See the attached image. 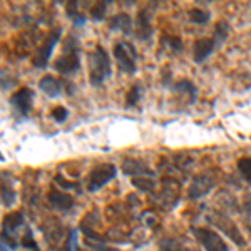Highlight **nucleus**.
I'll return each mask as SVG.
<instances>
[{
	"label": "nucleus",
	"mask_w": 251,
	"mask_h": 251,
	"mask_svg": "<svg viewBox=\"0 0 251 251\" xmlns=\"http://www.w3.org/2000/svg\"><path fill=\"white\" fill-rule=\"evenodd\" d=\"M87 60H89V80H91L92 86H100L112 72L111 59H109L106 49L102 46H96L94 50L87 55Z\"/></svg>",
	"instance_id": "nucleus-1"
},
{
	"label": "nucleus",
	"mask_w": 251,
	"mask_h": 251,
	"mask_svg": "<svg viewBox=\"0 0 251 251\" xmlns=\"http://www.w3.org/2000/svg\"><path fill=\"white\" fill-rule=\"evenodd\" d=\"M80 67V60H79V46H77V39L74 35H69L64 42V52L62 55L54 62V69L57 72H60L62 75H71L75 74Z\"/></svg>",
	"instance_id": "nucleus-2"
},
{
	"label": "nucleus",
	"mask_w": 251,
	"mask_h": 251,
	"mask_svg": "<svg viewBox=\"0 0 251 251\" xmlns=\"http://www.w3.org/2000/svg\"><path fill=\"white\" fill-rule=\"evenodd\" d=\"M116 174H117L116 166L111 163H100L94 166L87 176V189L91 193L97 191V189H100L102 186H106L109 181L114 179Z\"/></svg>",
	"instance_id": "nucleus-3"
},
{
	"label": "nucleus",
	"mask_w": 251,
	"mask_h": 251,
	"mask_svg": "<svg viewBox=\"0 0 251 251\" xmlns=\"http://www.w3.org/2000/svg\"><path fill=\"white\" fill-rule=\"evenodd\" d=\"M114 59L123 72L134 74L137 71V52L129 42H117L114 46Z\"/></svg>",
	"instance_id": "nucleus-4"
},
{
	"label": "nucleus",
	"mask_w": 251,
	"mask_h": 251,
	"mask_svg": "<svg viewBox=\"0 0 251 251\" xmlns=\"http://www.w3.org/2000/svg\"><path fill=\"white\" fill-rule=\"evenodd\" d=\"M60 35H62V29H59V27L49 34V37L46 39V42H44L42 46L39 47L37 52H35L34 59H32V66L37 67V69L47 67V62H49V59H50L54 47L57 46V42L60 40Z\"/></svg>",
	"instance_id": "nucleus-5"
},
{
	"label": "nucleus",
	"mask_w": 251,
	"mask_h": 251,
	"mask_svg": "<svg viewBox=\"0 0 251 251\" xmlns=\"http://www.w3.org/2000/svg\"><path fill=\"white\" fill-rule=\"evenodd\" d=\"M193 234L196 236V240L201 243V246H203L206 251H229L225 240H223L216 231H213V229L194 228Z\"/></svg>",
	"instance_id": "nucleus-6"
},
{
	"label": "nucleus",
	"mask_w": 251,
	"mask_h": 251,
	"mask_svg": "<svg viewBox=\"0 0 251 251\" xmlns=\"http://www.w3.org/2000/svg\"><path fill=\"white\" fill-rule=\"evenodd\" d=\"M34 91L30 87H20L10 96V106L19 112L20 117H27L32 111Z\"/></svg>",
	"instance_id": "nucleus-7"
},
{
	"label": "nucleus",
	"mask_w": 251,
	"mask_h": 251,
	"mask_svg": "<svg viewBox=\"0 0 251 251\" xmlns=\"http://www.w3.org/2000/svg\"><path fill=\"white\" fill-rule=\"evenodd\" d=\"M216 46L218 44L213 37H204V39L196 40L193 46V60L198 64L204 62V60L213 54V50Z\"/></svg>",
	"instance_id": "nucleus-8"
},
{
	"label": "nucleus",
	"mask_w": 251,
	"mask_h": 251,
	"mask_svg": "<svg viewBox=\"0 0 251 251\" xmlns=\"http://www.w3.org/2000/svg\"><path fill=\"white\" fill-rule=\"evenodd\" d=\"M66 80H60L54 75L47 74L39 80V89L47 94L49 97H59L64 92V86H66Z\"/></svg>",
	"instance_id": "nucleus-9"
},
{
	"label": "nucleus",
	"mask_w": 251,
	"mask_h": 251,
	"mask_svg": "<svg viewBox=\"0 0 251 251\" xmlns=\"http://www.w3.org/2000/svg\"><path fill=\"white\" fill-rule=\"evenodd\" d=\"M151 35H152L151 14H149V9H141L137 12V19H136V37L141 40H149Z\"/></svg>",
	"instance_id": "nucleus-10"
},
{
	"label": "nucleus",
	"mask_w": 251,
	"mask_h": 251,
	"mask_svg": "<svg viewBox=\"0 0 251 251\" xmlns=\"http://www.w3.org/2000/svg\"><path fill=\"white\" fill-rule=\"evenodd\" d=\"M214 183H216L214 177L208 176V174H200V176H196L191 184V189H189V198H191V200H196V198L204 196L208 191H211Z\"/></svg>",
	"instance_id": "nucleus-11"
},
{
	"label": "nucleus",
	"mask_w": 251,
	"mask_h": 251,
	"mask_svg": "<svg viewBox=\"0 0 251 251\" xmlns=\"http://www.w3.org/2000/svg\"><path fill=\"white\" fill-rule=\"evenodd\" d=\"M49 203H50L52 208L59 209V211H69V209L74 206V198L71 196V194L60 191V189H55L52 188L50 191H49Z\"/></svg>",
	"instance_id": "nucleus-12"
},
{
	"label": "nucleus",
	"mask_w": 251,
	"mask_h": 251,
	"mask_svg": "<svg viewBox=\"0 0 251 251\" xmlns=\"http://www.w3.org/2000/svg\"><path fill=\"white\" fill-rule=\"evenodd\" d=\"M214 223H216V225L220 226L223 231L228 234V236L231 238V240L236 243V245H240V246L245 245V238H243V234L240 233V229L236 228V225H234L231 220H228V218L220 216V214H218V220L214 221Z\"/></svg>",
	"instance_id": "nucleus-13"
},
{
	"label": "nucleus",
	"mask_w": 251,
	"mask_h": 251,
	"mask_svg": "<svg viewBox=\"0 0 251 251\" xmlns=\"http://www.w3.org/2000/svg\"><path fill=\"white\" fill-rule=\"evenodd\" d=\"M123 171L129 176H152L151 169L146 166V163L143 161H137V159H126L123 163Z\"/></svg>",
	"instance_id": "nucleus-14"
},
{
	"label": "nucleus",
	"mask_w": 251,
	"mask_h": 251,
	"mask_svg": "<svg viewBox=\"0 0 251 251\" xmlns=\"http://www.w3.org/2000/svg\"><path fill=\"white\" fill-rule=\"evenodd\" d=\"M111 29L121 30V32H124V34H131L132 20L127 14H117L114 15V19L111 20Z\"/></svg>",
	"instance_id": "nucleus-15"
},
{
	"label": "nucleus",
	"mask_w": 251,
	"mask_h": 251,
	"mask_svg": "<svg viewBox=\"0 0 251 251\" xmlns=\"http://www.w3.org/2000/svg\"><path fill=\"white\" fill-rule=\"evenodd\" d=\"M24 221V216L20 211H15V213H10L3 218V233H14L15 229L22 225Z\"/></svg>",
	"instance_id": "nucleus-16"
},
{
	"label": "nucleus",
	"mask_w": 251,
	"mask_h": 251,
	"mask_svg": "<svg viewBox=\"0 0 251 251\" xmlns=\"http://www.w3.org/2000/svg\"><path fill=\"white\" fill-rule=\"evenodd\" d=\"M176 89L177 92H181V94H186V96H189V100H193L196 99V96H198V89L194 87V84L191 82V80H188V79H183V80H177V84H176Z\"/></svg>",
	"instance_id": "nucleus-17"
},
{
	"label": "nucleus",
	"mask_w": 251,
	"mask_h": 251,
	"mask_svg": "<svg viewBox=\"0 0 251 251\" xmlns=\"http://www.w3.org/2000/svg\"><path fill=\"white\" fill-rule=\"evenodd\" d=\"M228 35H229V24L225 22V20L216 22V25H214V35H213V39L216 40V44H223L226 39H228Z\"/></svg>",
	"instance_id": "nucleus-18"
},
{
	"label": "nucleus",
	"mask_w": 251,
	"mask_h": 251,
	"mask_svg": "<svg viewBox=\"0 0 251 251\" xmlns=\"http://www.w3.org/2000/svg\"><path fill=\"white\" fill-rule=\"evenodd\" d=\"M238 171H240L243 179L248 184H251V157L245 156L238 161Z\"/></svg>",
	"instance_id": "nucleus-19"
},
{
	"label": "nucleus",
	"mask_w": 251,
	"mask_h": 251,
	"mask_svg": "<svg viewBox=\"0 0 251 251\" xmlns=\"http://www.w3.org/2000/svg\"><path fill=\"white\" fill-rule=\"evenodd\" d=\"M139 99H141V86L139 84H136V86L131 87V91L127 92V96H126V107L136 106Z\"/></svg>",
	"instance_id": "nucleus-20"
},
{
	"label": "nucleus",
	"mask_w": 251,
	"mask_h": 251,
	"mask_svg": "<svg viewBox=\"0 0 251 251\" xmlns=\"http://www.w3.org/2000/svg\"><path fill=\"white\" fill-rule=\"evenodd\" d=\"M189 19H191L194 24L204 25V24L209 20V14L206 10H201V9H191L189 10Z\"/></svg>",
	"instance_id": "nucleus-21"
},
{
	"label": "nucleus",
	"mask_w": 251,
	"mask_h": 251,
	"mask_svg": "<svg viewBox=\"0 0 251 251\" xmlns=\"http://www.w3.org/2000/svg\"><path fill=\"white\" fill-rule=\"evenodd\" d=\"M14 203H15V191L12 189V186H5V183H2V204L12 206Z\"/></svg>",
	"instance_id": "nucleus-22"
},
{
	"label": "nucleus",
	"mask_w": 251,
	"mask_h": 251,
	"mask_svg": "<svg viewBox=\"0 0 251 251\" xmlns=\"http://www.w3.org/2000/svg\"><path fill=\"white\" fill-rule=\"evenodd\" d=\"M109 2H96L94 5L91 7V17L94 20H100L104 19V14H106V7Z\"/></svg>",
	"instance_id": "nucleus-23"
},
{
	"label": "nucleus",
	"mask_w": 251,
	"mask_h": 251,
	"mask_svg": "<svg viewBox=\"0 0 251 251\" xmlns=\"http://www.w3.org/2000/svg\"><path fill=\"white\" fill-rule=\"evenodd\" d=\"M159 246H161V251H181L179 243L174 241L173 238H164Z\"/></svg>",
	"instance_id": "nucleus-24"
},
{
	"label": "nucleus",
	"mask_w": 251,
	"mask_h": 251,
	"mask_svg": "<svg viewBox=\"0 0 251 251\" xmlns=\"http://www.w3.org/2000/svg\"><path fill=\"white\" fill-rule=\"evenodd\" d=\"M67 116H69L67 109L62 107V106L54 107V109H52V112H50V117H52V119L57 121V123H64V121L67 119Z\"/></svg>",
	"instance_id": "nucleus-25"
},
{
	"label": "nucleus",
	"mask_w": 251,
	"mask_h": 251,
	"mask_svg": "<svg viewBox=\"0 0 251 251\" xmlns=\"http://www.w3.org/2000/svg\"><path fill=\"white\" fill-rule=\"evenodd\" d=\"M164 40H168L166 44H168L173 50H181V49H183V40L179 37H174V35H168V37H166L164 35Z\"/></svg>",
	"instance_id": "nucleus-26"
},
{
	"label": "nucleus",
	"mask_w": 251,
	"mask_h": 251,
	"mask_svg": "<svg viewBox=\"0 0 251 251\" xmlns=\"http://www.w3.org/2000/svg\"><path fill=\"white\" fill-rule=\"evenodd\" d=\"M132 184L137 186V188H143L146 189V191H149V189H152V181H149V179H144V177H134L132 179Z\"/></svg>",
	"instance_id": "nucleus-27"
},
{
	"label": "nucleus",
	"mask_w": 251,
	"mask_h": 251,
	"mask_svg": "<svg viewBox=\"0 0 251 251\" xmlns=\"http://www.w3.org/2000/svg\"><path fill=\"white\" fill-rule=\"evenodd\" d=\"M55 183L60 184V189H71V188H77L75 183H69V181L64 179L62 176H55Z\"/></svg>",
	"instance_id": "nucleus-28"
},
{
	"label": "nucleus",
	"mask_w": 251,
	"mask_h": 251,
	"mask_svg": "<svg viewBox=\"0 0 251 251\" xmlns=\"http://www.w3.org/2000/svg\"><path fill=\"white\" fill-rule=\"evenodd\" d=\"M66 10H67V14H69V17H74L75 14H77V2H67V5H66Z\"/></svg>",
	"instance_id": "nucleus-29"
},
{
	"label": "nucleus",
	"mask_w": 251,
	"mask_h": 251,
	"mask_svg": "<svg viewBox=\"0 0 251 251\" xmlns=\"http://www.w3.org/2000/svg\"><path fill=\"white\" fill-rule=\"evenodd\" d=\"M22 243H24V246H27V248H32V250L37 251V245H35V241L30 238V233H27V234H25V238L22 240Z\"/></svg>",
	"instance_id": "nucleus-30"
},
{
	"label": "nucleus",
	"mask_w": 251,
	"mask_h": 251,
	"mask_svg": "<svg viewBox=\"0 0 251 251\" xmlns=\"http://www.w3.org/2000/svg\"><path fill=\"white\" fill-rule=\"evenodd\" d=\"M67 251H75V231H71V234H69Z\"/></svg>",
	"instance_id": "nucleus-31"
},
{
	"label": "nucleus",
	"mask_w": 251,
	"mask_h": 251,
	"mask_svg": "<svg viewBox=\"0 0 251 251\" xmlns=\"http://www.w3.org/2000/svg\"><path fill=\"white\" fill-rule=\"evenodd\" d=\"M72 20H74L77 25H82V24L86 22V17H84V15H80V14H75L74 17H72Z\"/></svg>",
	"instance_id": "nucleus-32"
},
{
	"label": "nucleus",
	"mask_w": 251,
	"mask_h": 251,
	"mask_svg": "<svg viewBox=\"0 0 251 251\" xmlns=\"http://www.w3.org/2000/svg\"><path fill=\"white\" fill-rule=\"evenodd\" d=\"M245 206H246V213H248L250 216H251V200H248V201H246V203H245Z\"/></svg>",
	"instance_id": "nucleus-33"
}]
</instances>
